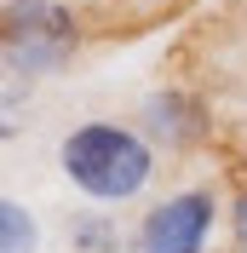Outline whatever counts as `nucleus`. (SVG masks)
I'll use <instances>...</instances> for the list:
<instances>
[{
	"instance_id": "obj_1",
	"label": "nucleus",
	"mask_w": 247,
	"mask_h": 253,
	"mask_svg": "<svg viewBox=\"0 0 247 253\" xmlns=\"http://www.w3.org/2000/svg\"><path fill=\"white\" fill-rule=\"evenodd\" d=\"M58 167L86 202H138L155 178V144L126 121H81L58 138Z\"/></svg>"
},
{
	"instance_id": "obj_2",
	"label": "nucleus",
	"mask_w": 247,
	"mask_h": 253,
	"mask_svg": "<svg viewBox=\"0 0 247 253\" xmlns=\"http://www.w3.org/2000/svg\"><path fill=\"white\" fill-rule=\"evenodd\" d=\"M75 52H81V17L63 0H6V12H0V63H6L12 86H29V81L69 69Z\"/></svg>"
},
{
	"instance_id": "obj_3",
	"label": "nucleus",
	"mask_w": 247,
	"mask_h": 253,
	"mask_svg": "<svg viewBox=\"0 0 247 253\" xmlns=\"http://www.w3.org/2000/svg\"><path fill=\"white\" fill-rule=\"evenodd\" d=\"M218 224V190L196 184L178 190L167 202H155L150 213L138 219V253H207V236Z\"/></svg>"
},
{
	"instance_id": "obj_4",
	"label": "nucleus",
	"mask_w": 247,
	"mask_h": 253,
	"mask_svg": "<svg viewBox=\"0 0 247 253\" xmlns=\"http://www.w3.org/2000/svg\"><path fill=\"white\" fill-rule=\"evenodd\" d=\"M138 126H144V138H150L155 150H167V156H184V150H196V144L213 132L201 98H190L184 86H155L138 104Z\"/></svg>"
},
{
	"instance_id": "obj_5",
	"label": "nucleus",
	"mask_w": 247,
	"mask_h": 253,
	"mask_svg": "<svg viewBox=\"0 0 247 253\" xmlns=\"http://www.w3.org/2000/svg\"><path fill=\"white\" fill-rule=\"evenodd\" d=\"M0 253H41V224L17 196L0 202Z\"/></svg>"
},
{
	"instance_id": "obj_6",
	"label": "nucleus",
	"mask_w": 247,
	"mask_h": 253,
	"mask_svg": "<svg viewBox=\"0 0 247 253\" xmlns=\"http://www.w3.org/2000/svg\"><path fill=\"white\" fill-rule=\"evenodd\" d=\"M69 248L75 253H121V224L109 213H75L69 219Z\"/></svg>"
},
{
	"instance_id": "obj_7",
	"label": "nucleus",
	"mask_w": 247,
	"mask_h": 253,
	"mask_svg": "<svg viewBox=\"0 0 247 253\" xmlns=\"http://www.w3.org/2000/svg\"><path fill=\"white\" fill-rule=\"evenodd\" d=\"M230 242H236V253H247V190L230 202Z\"/></svg>"
}]
</instances>
